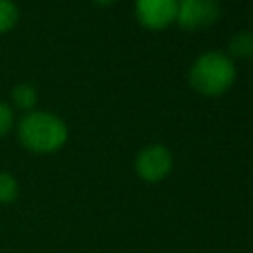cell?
<instances>
[{"label":"cell","instance_id":"obj_1","mask_svg":"<svg viewBox=\"0 0 253 253\" xmlns=\"http://www.w3.org/2000/svg\"><path fill=\"white\" fill-rule=\"evenodd\" d=\"M18 142L34 154H51L57 152L69 136L67 125L61 117L49 111H30L24 113L16 123Z\"/></svg>","mask_w":253,"mask_h":253},{"label":"cell","instance_id":"obj_2","mask_svg":"<svg viewBox=\"0 0 253 253\" xmlns=\"http://www.w3.org/2000/svg\"><path fill=\"white\" fill-rule=\"evenodd\" d=\"M235 63L223 51H204L200 53L188 69L190 85L202 95H219L235 79Z\"/></svg>","mask_w":253,"mask_h":253},{"label":"cell","instance_id":"obj_3","mask_svg":"<svg viewBox=\"0 0 253 253\" xmlns=\"http://www.w3.org/2000/svg\"><path fill=\"white\" fill-rule=\"evenodd\" d=\"M172 152L164 146V144H148L142 150L136 152L134 158V170L138 174V178H142L144 182H160L164 180L170 170H172Z\"/></svg>","mask_w":253,"mask_h":253},{"label":"cell","instance_id":"obj_4","mask_svg":"<svg viewBox=\"0 0 253 253\" xmlns=\"http://www.w3.org/2000/svg\"><path fill=\"white\" fill-rule=\"evenodd\" d=\"M219 16L217 0H178L176 22L186 30H198L210 26Z\"/></svg>","mask_w":253,"mask_h":253},{"label":"cell","instance_id":"obj_5","mask_svg":"<svg viewBox=\"0 0 253 253\" xmlns=\"http://www.w3.org/2000/svg\"><path fill=\"white\" fill-rule=\"evenodd\" d=\"M178 0H134V14L146 28H164L176 20Z\"/></svg>","mask_w":253,"mask_h":253},{"label":"cell","instance_id":"obj_6","mask_svg":"<svg viewBox=\"0 0 253 253\" xmlns=\"http://www.w3.org/2000/svg\"><path fill=\"white\" fill-rule=\"evenodd\" d=\"M10 99H12V109L16 107V109H20L24 113H30L38 105V91L30 83H18L12 89Z\"/></svg>","mask_w":253,"mask_h":253},{"label":"cell","instance_id":"obj_7","mask_svg":"<svg viewBox=\"0 0 253 253\" xmlns=\"http://www.w3.org/2000/svg\"><path fill=\"white\" fill-rule=\"evenodd\" d=\"M229 53L235 57H251L253 55V32L241 30L229 40Z\"/></svg>","mask_w":253,"mask_h":253},{"label":"cell","instance_id":"obj_8","mask_svg":"<svg viewBox=\"0 0 253 253\" xmlns=\"http://www.w3.org/2000/svg\"><path fill=\"white\" fill-rule=\"evenodd\" d=\"M20 20V8L14 0H0V36L12 32Z\"/></svg>","mask_w":253,"mask_h":253},{"label":"cell","instance_id":"obj_9","mask_svg":"<svg viewBox=\"0 0 253 253\" xmlns=\"http://www.w3.org/2000/svg\"><path fill=\"white\" fill-rule=\"evenodd\" d=\"M20 196V184L14 174L0 170V204H14Z\"/></svg>","mask_w":253,"mask_h":253},{"label":"cell","instance_id":"obj_10","mask_svg":"<svg viewBox=\"0 0 253 253\" xmlns=\"http://www.w3.org/2000/svg\"><path fill=\"white\" fill-rule=\"evenodd\" d=\"M14 126H16V117H14L12 105H8L6 101H0V138L6 136Z\"/></svg>","mask_w":253,"mask_h":253},{"label":"cell","instance_id":"obj_11","mask_svg":"<svg viewBox=\"0 0 253 253\" xmlns=\"http://www.w3.org/2000/svg\"><path fill=\"white\" fill-rule=\"evenodd\" d=\"M97 4H101V6H107V4H111V2H115V0H95Z\"/></svg>","mask_w":253,"mask_h":253}]
</instances>
